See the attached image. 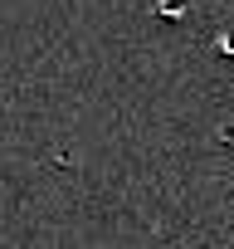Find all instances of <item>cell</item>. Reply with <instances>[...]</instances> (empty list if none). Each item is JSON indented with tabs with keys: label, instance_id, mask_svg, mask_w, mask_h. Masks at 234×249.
I'll return each mask as SVG.
<instances>
[{
	"label": "cell",
	"instance_id": "obj_1",
	"mask_svg": "<svg viewBox=\"0 0 234 249\" xmlns=\"http://www.w3.org/2000/svg\"><path fill=\"white\" fill-rule=\"evenodd\" d=\"M219 44H224V54H234V35H224V39H219Z\"/></svg>",
	"mask_w": 234,
	"mask_h": 249
}]
</instances>
